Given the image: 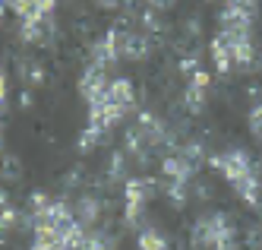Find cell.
I'll use <instances>...</instances> for the list:
<instances>
[{
	"label": "cell",
	"instance_id": "obj_19",
	"mask_svg": "<svg viewBox=\"0 0 262 250\" xmlns=\"http://www.w3.org/2000/svg\"><path fill=\"white\" fill-rule=\"evenodd\" d=\"M51 203H54V200H51L48 194H41V190H35V194H29V209H32V216L45 213V209H48Z\"/></svg>",
	"mask_w": 262,
	"mask_h": 250
},
{
	"label": "cell",
	"instance_id": "obj_11",
	"mask_svg": "<svg viewBox=\"0 0 262 250\" xmlns=\"http://www.w3.org/2000/svg\"><path fill=\"white\" fill-rule=\"evenodd\" d=\"M98 216H101V200L95 194H82L76 203V222L85 228V225H95Z\"/></svg>",
	"mask_w": 262,
	"mask_h": 250
},
{
	"label": "cell",
	"instance_id": "obj_20",
	"mask_svg": "<svg viewBox=\"0 0 262 250\" xmlns=\"http://www.w3.org/2000/svg\"><path fill=\"white\" fill-rule=\"evenodd\" d=\"M250 130H253L256 140H262V102H256L250 108Z\"/></svg>",
	"mask_w": 262,
	"mask_h": 250
},
{
	"label": "cell",
	"instance_id": "obj_21",
	"mask_svg": "<svg viewBox=\"0 0 262 250\" xmlns=\"http://www.w3.org/2000/svg\"><path fill=\"white\" fill-rule=\"evenodd\" d=\"M4 99H7V76L0 70V108H4Z\"/></svg>",
	"mask_w": 262,
	"mask_h": 250
},
{
	"label": "cell",
	"instance_id": "obj_7",
	"mask_svg": "<svg viewBox=\"0 0 262 250\" xmlns=\"http://www.w3.org/2000/svg\"><path fill=\"white\" fill-rule=\"evenodd\" d=\"M104 102L114 105L123 114H129V111L136 108V89H133V83H129V80H114V83L107 86V92H104Z\"/></svg>",
	"mask_w": 262,
	"mask_h": 250
},
{
	"label": "cell",
	"instance_id": "obj_8",
	"mask_svg": "<svg viewBox=\"0 0 262 250\" xmlns=\"http://www.w3.org/2000/svg\"><path fill=\"white\" fill-rule=\"evenodd\" d=\"M161 175L171 181V184H190L193 175H196V168L186 162L180 152H174V156H164L161 159Z\"/></svg>",
	"mask_w": 262,
	"mask_h": 250
},
{
	"label": "cell",
	"instance_id": "obj_10",
	"mask_svg": "<svg viewBox=\"0 0 262 250\" xmlns=\"http://www.w3.org/2000/svg\"><path fill=\"white\" fill-rule=\"evenodd\" d=\"M152 35L145 32H126V45H123V57L126 61H145L152 54Z\"/></svg>",
	"mask_w": 262,
	"mask_h": 250
},
{
	"label": "cell",
	"instance_id": "obj_9",
	"mask_svg": "<svg viewBox=\"0 0 262 250\" xmlns=\"http://www.w3.org/2000/svg\"><path fill=\"white\" fill-rule=\"evenodd\" d=\"M205 89H209V73H205V70L193 73L190 86H186V92H183V105H186L190 114H199L205 108Z\"/></svg>",
	"mask_w": 262,
	"mask_h": 250
},
{
	"label": "cell",
	"instance_id": "obj_5",
	"mask_svg": "<svg viewBox=\"0 0 262 250\" xmlns=\"http://www.w3.org/2000/svg\"><path fill=\"white\" fill-rule=\"evenodd\" d=\"M107 86H111V80L104 76V70L85 64V70H82V76H79V95H82V99H85L89 105H95L101 95L107 92Z\"/></svg>",
	"mask_w": 262,
	"mask_h": 250
},
{
	"label": "cell",
	"instance_id": "obj_15",
	"mask_svg": "<svg viewBox=\"0 0 262 250\" xmlns=\"http://www.w3.org/2000/svg\"><path fill=\"white\" fill-rule=\"evenodd\" d=\"M0 178L4 181H19L23 178V162L13 156H0Z\"/></svg>",
	"mask_w": 262,
	"mask_h": 250
},
{
	"label": "cell",
	"instance_id": "obj_16",
	"mask_svg": "<svg viewBox=\"0 0 262 250\" xmlns=\"http://www.w3.org/2000/svg\"><path fill=\"white\" fill-rule=\"evenodd\" d=\"M167 200H171V206H186V200H190V184H167Z\"/></svg>",
	"mask_w": 262,
	"mask_h": 250
},
{
	"label": "cell",
	"instance_id": "obj_17",
	"mask_svg": "<svg viewBox=\"0 0 262 250\" xmlns=\"http://www.w3.org/2000/svg\"><path fill=\"white\" fill-rule=\"evenodd\" d=\"M101 137H104V133H101L98 127H85V130L79 133V149H82V152H92V149L98 146Z\"/></svg>",
	"mask_w": 262,
	"mask_h": 250
},
{
	"label": "cell",
	"instance_id": "obj_3",
	"mask_svg": "<svg viewBox=\"0 0 262 250\" xmlns=\"http://www.w3.org/2000/svg\"><path fill=\"white\" fill-rule=\"evenodd\" d=\"M253 16H256V4H224L218 13L221 32H231V35L253 32Z\"/></svg>",
	"mask_w": 262,
	"mask_h": 250
},
{
	"label": "cell",
	"instance_id": "obj_12",
	"mask_svg": "<svg viewBox=\"0 0 262 250\" xmlns=\"http://www.w3.org/2000/svg\"><path fill=\"white\" fill-rule=\"evenodd\" d=\"M212 64H215V70L218 73H231V67H234V57H231V45H228V38H224L221 32L212 38Z\"/></svg>",
	"mask_w": 262,
	"mask_h": 250
},
{
	"label": "cell",
	"instance_id": "obj_6",
	"mask_svg": "<svg viewBox=\"0 0 262 250\" xmlns=\"http://www.w3.org/2000/svg\"><path fill=\"white\" fill-rule=\"evenodd\" d=\"M54 32H57V26H54V19L45 16V19H23L19 26V35L26 45H51Z\"/></svg>",
	"mask_w": 262,
	"mask_h": 250
},
{
	"label": "cell",
	"instance_id": "obj_18",
	"mask_svg": "<svg viewBox=\"0 0 262 250\" xmlns=\"http://www.w3.org/2000/svg\"><path fill=\"white\" fill-rule=\"evenodd\" d=\"M123 165H126V156H123V152H114V156L107 159V178L120 181L123 178Z\"/></svg>",
	"mask_w": 262,
	"mask_h": 250
},
{
	"label": "cell",
	"instance_id": "obj_2",
	"mask_svg": "<svg viewBox=\"0 0 262 250\" xmlns=\"http://www.w3.org/2000/svg\"><path fill=\"white\" fill-rule=\"evenodd\" d=\"M209 165H212L231 187H237L240 181H247V178L256 175V165H253V159H250L247 149H224V152H218V156L209 159Z\"/></svg>",
	"mask_w": 262,
	"mask_h": 250
},
{
	"label": "cell",
	"instance_id": "obj_4",
	"mask_svg": "<svg viewBox=\"0 0 262 250\" xmlns=\"http://www.w3.org/2000/svg\"><path fill=\"white\" fill-rule=\"evenodd\" d=\"M155 190V181H139V178H129L126 181V209H123V216H126V225H136L145 213V203H148V194Z\"/></svg>",
	"mask_w": 262,
	"mask_h": 250
},
{
	"label": "cell",
	"instance_id": "obj_13",
	"mask_svg": "<svg viewBox=\"0 0 262 250\" xmlns=\"http://www.w3.org/2000/svg\"><path fill=\"white\" fill-rule=\"evenodd\" d=\"M13 13H19L23 19H45L54 13V4L51 0H45V4H10Z\"/></svg>",
	"mask_w": 262,
	"mask_h": 250
},
{
	"label": "cell",
	"instance_id": "obj_1",
	"mask_svg": "<svg viewBox=\"0 0 262 250\" xmlns=\"http://www.w3.org/2000/svg\"><path fill=\"white\" fill-rule=\"evenodd\" d=\"M193 247L196 250H240L237 228L224 213H209L193 225Z\"/></svg>",
	"mask_w": 262,
	"mask_h": 250
},
{
	"label": "cell",
	"instance_id": "obj_14",
	"mask_svg": "<svg viewBox=\"0 0 262 250\" xmlns=\"http://www.w3.org/2000/svg\"><path fill=\"white\" fill-rule=\"evenodd\" d=\"M139 250H167V238L158 228H142L139 232Z\"/></svg>",
	"mask_w": 262,
	"mask_h": 250
}]
</instances>
